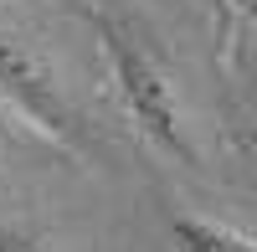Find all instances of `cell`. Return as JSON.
Masks as SVG:
<instances>
[{"label": "cell", "mask_w": 257, "mask_h": 252, "mask_svg": "<svg viewBox=\"0 0 257 252\" xmlns=\"http://www.w3.org/2000/svg\"><path fill=\"white\" fill-rule=\"evenodd\" d=\"M11 108H6V103H0V165H6V155H11Z\"/></svg>", "instance_id": "8992f818"}, {"label": "cell", "mask_w": 257, "mask_h": 252, "mask_svg": "<svg viewBox=\"0 0 257 252\" xmlns=\"http://www.w3.org/2000/svg\"><path fill=\"white\" fill-rule=\"evenodd\" d=\"M0 252H52V247H47V237H41V232L6 221V226H0Z\"/></svg>", "instance_id": "5b68a950"}, {"label": "cell", "mask_w": 257, "mask_h": 252, "mask_svg": "<svg viewBox=\"0 0 257 252\" xmlns=\"http://www.w3.org/2000/svg\"><path fill=\"white\" fill-rule=\"evenodd\" d=\"M93 31H98V47H103V62H108L113 93L123 103L128 123H134L160 155L180 160V165H201L196 134H190V113H185V98H180V82L165 67V57L149 47L123 16L93 11Z\"/></svg>", "instance_id": "6da1fadb"}, {"label": "cell", "mask_w": 257, "mask_h": 252, "mask_svg": "<svg viewBox=\"0 0 257 252\" xmlns=\"http://www.w3.org/2000/svg\"><path fill=\"white\" fill-rule=\"evenodd\" d=\"M0 103L26 129L47 134V139L72 144L82 134V113H77L67 82L57 72L52 52L41 41H31L11 16H0Z\"/></svg>", "instance_id": "7a4b0ae2"}, {"label": "cell", "mask_w": 257, "mask_h": 252, "mask_svg": "<svg viewBox=\"0 0 257 252\" xmlns=\"http://www.w3.org/2000/svg\"><path fill=\"white\" fill-rule=\"evenodd\" d=\"M165 252H257V237L237 232L226 221H211V216H175Z\"/></svg>", "instance_id": "3957f363"}, {"label": "cell", "mask_w": 257, "mask_h": 252, "mask_svg": "<svg viewBox=\"0 0 257 252\" xmlns=\"http://www.w3.org/2000/svg\"><path fill=\"white\" fill-rule=\"evenodd\" d=\"M242 139L257 160V36L242 41Z\"/></svg>", "instance_id": "277c9868"}]
</instances>
